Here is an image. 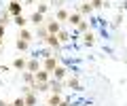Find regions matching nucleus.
Here are the masks:
<instances>
[{"label":"nucleus","mask_w":127,"mask_h":106,"mask_svg":"<svg viewBox=\"0 0 127 106\" xmlns=\"http://www.w3.org/2000/svg\"><path fill=\"white\" fill-rule=\"evenodd\" d=\"M0 106H4V100H0Z\"/></svg>","instance_id":"31"},{"label":"nucleus","mask_w":127,"mask_h":106,"mask_svg":"<svg viewBox=\"0 0 127 106\" xmlns=\"http://www.w3.org/2000/svg\"><path fill=\"white\" fill-rule=\"evenodd\" d=\"M4 106H13V102H4Z\"/></svg>","instance_id":"29"},{"label":"nucleus","mask_w":127,"mask_h":106,"mask_svg":"<svg viewBox=\"0 0 127 106\" xmlns=\"http://www.w3.org/2000/svg\"><path fill=\"white\" fill-rule=\"evenodd\" d=\"M26 64H28L26 57H15V60H13V68L15 70H21V72L26 70Z\"/></svg>","instance_id":"16"},{"label":"nucleus","mask_w":127,"mask_h":106,"mask_svg":"<svg viewBox=\"0 0 127 106\" xmlns=\"http://www.w3.org/2000/svg\"><path fill=\"white\" fill-rule=\"evenodd\" d=\"M76 32H78V34H85V32H89V21H85V19H83V21L76 26Z\"/></svg>","instance_id":"20"},{"label":"nucleus","mask_w":127,"mask_h":106,"mask_svg":"<svg viewBox=\"0 0 127 106\" xmlns=\"http://www.w3.org/2000/svg\"><path fill=\"white\" fill-rule=\"evenodd\" d=\"M40 68H42L40 57H32V60H28V64H26V70H28V72H38Z\"/></svg>","instance_id":"5"},{"label":"nucleus","mask_w":127,"mask_h":106,"mask_svg":"<svg viewBox=\"0 0 127 106\" xmlns=\"http://www.w3.org/2000/svg\"><path fill=\"white\" fill-rule=\"evenodd\" d=\"M87 2H89V0H87Z\"/></svg>","instance_id":"33"},{"label":"nucleus","mask_w":127,"mask_h":106,"mask_svg":"<svg viewBox=\"0 0 127 106\" xmlns=\"http://www.w3.org/2000/svg\"><path fill=\"white\" fill-rule=\"evenodd\" d=\"M6 13H9V17H17V15H21V4H19V0H11Z\"/></svg>","instance_id":"6"},{"label":"nucleus","mask_w":127,"mask_h":106,"mask_svg":"<svg viewBox=\"0 0 127 106\" xmlns=\"http://www.w3.org/2000/svg\"><path fill=\"white\" fill-rule=\"evenodd\" d=\"M40 62H42V70H47V72H53V70L59 66L57 55H49V57H45V60H40Z\"/></svg>","instance_id":"2"},{"label":"nucleus","mask_w":127,"mask_h":106,"mask_svg":"<svg viewBox=\"0 0 127 106\" xmlns=\"http://www.w3.org/2000/svg\"><path fill=\"white\" fill-rule=\"evenodd\" d=\"M21 76H23V83H26L28 87H32V85L36 83V78H34V72H28V70H23Z\"/></svg>","instance_id":"17"},{"label":"nucleus","mask_w":127,"mask_h":106,"mask_svg":"<svg viewBox=\"0 0 127 106\" xmlns=\"http://www.w3.org/2000/svg\"><path fill=\"white\" fill-rule=\"evenodd\" d=\"M47 9H49V4H38V11H36V13L45 15V13H47Z\"/></svg>","instance_id":"25"},{"label":"nucleus","mask_w":127,"mask_h":106,"mask_svg":"<svg viewBox=\"0 0 127 106\" xmlns=\"http://www.w3.org/2000/svg\"><path fill=\"white\" fill-rule=\"evenodd\" d=\"M34 78H36V83H49L51 81V72H47V70H38V72H34Z\"/></svg>","instance_id":"8"},{"label":"nucleus","mask_w":127,"mask_h":106,"mask_svg":"<svg viewBox=\"0 0 127 106\" xmlns=\"http://www.w3.org/2000/svg\"><path fill=\"white\" fill-rule=\"evenodd\" d=\"M68 15H70V13H68L66 9H59L57 13H55V19H57L59 23H62V21H68Z\"/></svg>","instance_id":"19"},{"label":"nucleus","mask_w":127,"mask_h":106,"mask_svg":"<svg viewBox=\"0 0 127 106\" xmlns=\"http://www.w3.org/2000/svg\"><path fill=\"white\" fill-rule=\"evenodd\" d=\"M57 40H59V42H62V45H64V42H68V40H70V34H68V32H66V30H62V32H59V34H57Z\"/></svg>","instance_id":"22"},{"label":"nucleus","mask_w":127,"mask_h":106,"mask_svg":"<svg viewBox=\"0 0 127 106\" xmlns=\"http://www.w3.org/2000/svg\"><path fill=\"white\" fill-rule=\"evenodd\" d=\"M13 106H26V104H23V98H15V100H13Z\"/></svg>","instance_id":"26"},{"label":"nucleus","mask_w":127,"mask_h":106,"mask_svg":"<svg viewBox=\"0 0 127 106\" xmlns=\"http://www.w3.org/2000/svg\"><path fill=\"white\" fill-rule=\"evenodd\" d=\"M28 21H32V23L38 28V26H42V23H45V15H40V13H32Z\"/></svg>","instance_id":"14"},{"label":"nucleus","mask_w":127,"mask_h":106,"mask_svg":"<svg viewBox=\"0 0 127 106\" xmlns=\"http://www.w3.org/2000/svg\"><path fill=\"white\" fill-rule=\"evenodd\" d=\"M36 36L40 38V40H45V38H47V30H45V26H38V30H36Z\"/></svg>","instance_id":"24"},{"label":"nucleus","mask_w":127,"mask_h":106,"mask_svg":"<svg viewBox=\"0 0 127 106\" xmlns=\"http://www.w3.org/2000/svg\"><path fill=\"white\" fill-rule=\"evenodd\" d=\"M68 87L72 89V91H81V81H78L76 76H68Z\"/></svg>","instance_id":"15"},{"label":"nucleus","mask_w":127,"mask_h":106,"mask_svg":"<svg viewBox=\"0 0 127 106\" xmlns=\"http://www.w3.org/2000/svg\"><path fill=\"white\" fill-rule=\"evenodd\" d=\"M62 93H51L49 98H47V106H59V102H62Z\"/></svg>","instance_id":"12"},{"label":"nucleus","mask_w":127,"mask_h":106,"mask_svg":"<svg viewBox=\"0 0 127 106\" xmlns=\"http://www.w3.org/2000/svg\"><path fill=\"white\" fill-rule=\"evenodd\" d=\"M23 104H26V106H36L38 104V98H36V93H34V91H32V89L30 87H28V85H26V87H23Z\"/></svg>","instance_id":"1"},{"label":"nucleus","mask_w":127,"mask_h":106,"mask_svg":"<svg viewBox=\"0 0 127 106\" xmlns=\"http://www.w3.org/2000/svg\"><path fill=\"white\" fill-rule=\"evenodd\" d=\"M45 30H47V34H55V36H57V34L62 32V23H59L57 19H51V21L45 23Z\"/></svg>","instance_id":"4"},{"label":"nucleus","mask_w":127,"mask_h":106,"mask_svg":"<svg viewBox=\"0 0 127 106\" xmlns=\"http://www.w3.org/2000/svg\"><path fill=\"white\" fill-rule=\"evenodd\" d=\"M59 106H72V104H70V100H62V102H59Z\"/></svg>","instance_id":"28"},{"label":"nucleus","mask_w":127,"mask_h":106,"mask_svg":"<svg viewBox=\"0 0 127 106\" xmlns=\"http://www.w3.org/2000/svg\"><path fill=\"white\" fill-rule=\"evenodd\" d=\"M89 4L93 6V11H97V9H102V6H106V2L104 0H89Z\"/></svg>","instance_id":"23"},{"label":"nucleus","mask_w":127,"mask_h":106,"mask_svg":"<svg viewBox=\"0 0 127 106\" xmlns=\"http://www.w3.org/2000/svg\"><path fill=\"white\" fill-rule=\"evenodd\" d=\"M4 32H6V26H2V23H0V40L4 38Z\"/></svg>","instance_id":"27"},{"label":"nucleus","mask_w":127,"mask_h":106,"mask_svg":"<svg viewBox=\"0 0 127 106\" xmlns=\"http://www.w3.org/2000/svg\"><path fill=\"white\" fill-rule=\"evenodd\" d=\"M28 4H34V0H28Z\"/></svg>","instance_id":"30"},{"label":"nucleus","mask_w":127,"mask_h":106,"mask_svg":"<svg viewBox=\"0 0 127 106\" xmlns=\"http://www.w3.org/2000/svg\"><path fill=\"white\" fill-rule=\"evenodd\" d=\"M0 45H2V40H0Z\"/></svg>","instance_id":"32"},{"label":"nucleus","mask_w":127,"mask_h":106,"mask_svg":"<svg viewBox=\"0 0 127 106\" xmlns=\"http://www.w3.org/2000/svg\"><path fill=\"white\" fill-rule=\"evenodd\" d=\"M45 45H47V47H51V49H55V51H59V49H62V42L57 40V36H55V34H47Z\"/></svg>","instance_id":"7"},{"label":"nucleus","mask_w":127,"mask_h":106,"mask_svg":"<svg viewBox=\"0 0 127 106\" xmlns=\"http://www.w3.org/2000/svg\"><path fill=\"white\" fill-rule=\"evenodd\" d=\"M76 11H78V13H81V15H91V13H93V6H91L89 2H83V4L78 6Z\"/></svg>","instance_id":"18"},{"label":"nucleus","mask_w":127,"mask_h":106,"mask_svg":"<svg viewBox=\"0 0 127 106\" xmlns=\"http://www.w3.org/2000/svg\"><path fill=\"white\" fill-rule=\"evenodd\" d=\"M83 45H87V47H93L95 45V34L91 32V30L83 34Z\"/></svg>","instance_id":"13"},{"label":"nucleus","mask_w":127,"mask_h":106,"mask_svg":"<svg viewBox=\"0 0 127 106\" xmlns=\"http://www.w3.org/2000/svg\"><path fill=\"white\" fill-rule=\"evenodd\" d=\"M13 23L17 26V28H28V23H30V21H28V17L21 13V15H17V17H13Z\"/></svg>","instance_id":"11"},{"label":"nucleus","mask_w":127,"mask_h":106,"mask_svg":"<svg viewBox=\"0 0 127 106\" xmlns=\"http://www.w3.org/2000/svg\"><path fill=\"white\" fill-rule=\"evenodd\" d=\"M51 76H53V81H59V83H62L64 78H68V68H66V66H62V64H59L57 68H55L53 72H51Z\"/></svg>","instance_id":"3"},{"label":"nucleus","mask_w":127,"mask_h":106,"mask_svg":"<svg viewBox=\"0 0 127 106\" xmlns=\"http://www.w3.org/2000/svg\"><path fill=\"white\" fill-rule=\"evenodd\" d=\"M81 21H83V15L78 13V11H74V13H70V15H68V23H70V26H74V28H76Z\"/></svg>","instance_id":"10"},{"label":"nucleus","mask_w":127,"mask_h":106,"mask_svg":"<svg viewBox=\"0 0 127 106\" xmlns=\"http://www.w3.org/2000/svg\"><path fill=\"white\" fill-rule=\"evenodd\" d=\"M15 47H17V49H19V51L23 53V51H28V49H30V42H26V40H19V38H17V42H15Z\"/></svg>","instance_id":"21"},{"label":"nucleus","mask_w":127,"mask_h":106,"mask_svg":"<svg viewBox=\"0 0 127 106\" xmlns=\"http://www.w3.org/2000/svg\"><path fill=\"white\" fill-rule=\"evenodd\" d=\"M17 38H19V40H26V42H32V40H34V32H30L28 28H19Z\"/></svg>","instance_id":"9"}]
</instances>
